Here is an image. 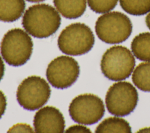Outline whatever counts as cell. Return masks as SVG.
I'll list each match as a JSON object with an SVG mask.
<instances>
[{"mask_svg":"<svg viewBox=\"0 0 150 133\" xmlns=\"http://www.w3.org/2000/svg\"><path fill=\"white\" fill-rule=\"evenodd\" d=\"M22 26L31 36L46 38L53 35L59 28L61 18L52 5L38 4L29 7L24 12Z\"/></svg>","mask_w":150,"mask_h":133,"instance_id":"obj_1","label":"cell"},{"mask_svg":"<svg viewBox=\"0 0 150 133\" xmlns=\"http://www.w3.org/2000/svg\"><path fill=\"white\" fill-rule=\"evenodd\" d=\"M33 42L25 30L14 28L8 30L1 43V53L9 65L20 66L30 59L33 51Z\"/></svg>","mask_w":150,"mask_h":133,"instance_id":"obj_2","label":"cell"},{"mask_svg":"<svg viewBox=\"0 0 150 133\" xmlns=\"http://www.w3.org/2000/svg\"><path fill=\"white\" fill-rule=\"evenodd\" d=\"M132 30L129 18L120 12L103 13L97 20L95 30L98 37L108 44H117L125 41Z\"/></svg>","mask_w":150,"mask_h":133,"instance_id":"obj_3","label":"cell"},{"mask_svg":"<svg viewBox=\"0 0 150 133\" xmlns=\"http://www.w3.org/2000/svg\"><path fill=\"white\" fill-rule=\"evenodd\" d=\"M100 66L103 74L108 79L121 81L128 78L133 72L135 60L126 47L114 46L105 52Z\"/></svg>","mask_w":150,"mask_h":133,"instance_id":"obj_4","label":"cell"},{"mask_svg":"<svg viewBox=\"0 0 150 133\" xmlns=\"http://www.w3.org/2000/svg\"><path fill=\"white\" fill-rule=\"evenodd\" d=\"M95 38L91 29L83 23H74L66 26L57 40L59 49L71 56L83 55L93 47Z\"/></svg>","mask_w":150,"mask_h":133,"instance_id":"obj_5","label":"cell"},{"mask_svg":"<svg viewBox=\"0 0 150 133\" xmlns=\"http://www.w3.org/2000/svg\"><path fill=\"white\" fill-rule=\"evenodd\" d=\"M105 100L110 114L124 117L135 110L138 101V94L135 87L129 82L119 81L110 87Z\"/></svg>","mask_w":150,"mask_h":133,"instance_id":"obj_6","label":"cell"},{"mask_svg":"<svg viewBox=\"0 0 150 133\" xmlns=\"http://www.w3.org/2000/svg\"><path fill=\"white\" fill-rule=\"evenodd\" d=\"M51 90L46 81L38 76L25 79L19 85L16 99L23 108L34 111L43 107L49 100Z\"/></svg>","mask_w":150,"mask_h":133,"instance_id":"obj_7","label":"cell"},{"mask_svg":"<svg viewBox=\"0 0 150 133\" xmlns=\"http://www.w3.org/2000/svg\"><path fill=\"white\" fill-rule=\"evenodd\" d=\"M69 112L74 121L88 125L96 124L103 118L105 108L99 97L87 93L76 97L69 105Z\"/></svg>","mask_w":150,"mask_h":133,"instance_id":"obj_8","label":"cell"},{"mask_svg":"<svg viewBox=\"0 0 150 133\" xmlns=\"http://www.w3.org/2000/svg\"><path fill=\"white\" fill-rule=\"evenodd\" d=\"M80 74L77 62L71 57L60 56L53 59L46 69V77L49 83L59 89L67 88L74 84Z\"/></svg>","mask_w":150,"mask_h":133,"instance_id":"obj_9","label":"cell"},{"mask_svg":"<svg viewBox=\"0 0 150 133\" xmlns=\"http://www.w3.org/2000/svg\"><path fill=\"white\" fill-rule=\"evenodd\" d=\"M35 131L38 133H62L65 128L62 113L53 106H45L39 110L33 119Z\"/></svg>","mask_w":150,"mask_h":133,"instance_id":"obj_10","label":"cell"},{"mask_svg":"<svg viewBox=\"0 0 150 133\" xmlns=\"http://www.w3.org/2000/svg\"><path fill=\"white\" fill-rule=\"evenodd\" d=\"M55 8L63 17L76 19L85 12L87 0H53Z\"/></svg>","mask_w":150,"mask_h":133,"instance_id":"obj_11","label":"cell"},{"mask_svg":"<svg viewBox=\"0 0 150 133\" xmlns=\"http://www.w3.org/2000/svg\"><path fill=\"white\" fill-rule=\"evenodd\" d=\"M25 0H0V21L12 22L25 12Z\"/></svg>","mask_w":150,"mask_h":133,"instance_id":"obj_12","label":"cell"},{"mask_svg":"<svg viewBox=\"0 0 150 133\" xmlns=\"http://www.w3.org/2000/svg\"><path fill=\"white\" fill-rule=\"evenodd\" d=\"M131 48L136 58L150 62V32H143L137 35L131 42Z\"/></svg>","mask_w":150,"mask_h":133,"instance_id":"obj_13","label":"cell"},{"mask_svg":"<svg viewBox=\"0 0 150 133\" xmlns=\"http://www.w3.org/2000/svg\"><path fill=\"white\" fill-rule=\"evenodd\" d=\"M97 133L101 132H131V127L125 120L117 117H111L104 120L97 127Z\"/></svg>","mask_w":150,"mask_h":133,"instance_id":"obj_14","label":"cell"},{"mask_svg":"<svg viewBox=\"0 0 150 133\" xmlns=\"http://www.w3.org/2000/svg\"><path fill=\"white\" fill-rule=\"evenodd\" d=\"M132 80L141 91L150 92V62L141 63L134 69Z\"/></svg>","mask_w":150,"mask_h":133,"instance_id":"obj_15","label":"cell"},{"mask_svg":"<svg viewBox=\"0 0 150 133\" xmlns=\"http://www.w3.org/2000/svg\"><path fill=\"white\" fill-rule=\"evenodd\" d=\"M122 9L135 16H141L150 12V0H119Z\"/></svg>","mask_w":150,"mask_h":133,"instance_id":"obj_16","label":"cell"},{"mask_svg":"<svg viewBox=\"0 0 150 133\" xmlns=\"http://www.w3.org/2000/svg\"><path fill=\"white\" fill-rule=\"evenodd\" d=\"M119 0H87L90 8L96 13H105L112 10Z\"/></svg>","mask_w":150,"mask_h":133,"instance_id":"obj_17","label":"cell"},{"mask_svg":"<svg viewBox=\"0 0 150 133\" xmlns=\"http://www.w3.org/2000/svg\"><path fill=\"white\" fill-rule=\"evenodd\" d=\"M30 125L25 123H18L11 127L8 132H34Z\"/></svg>","mask_w":150,"mask_h":133,"instance_id":"obj_18","label":"cell"},{"mask_svg":"<svg viewBox=\"0 0 150 133\" xmlns=\"http://www.w3.org/2000/svg\"><path fill=\"white\" fill-rule=\"evenodd\" d=\"M69 133H89L91 132L90 129L83 125H74L69 127L66 131Z\"/></svg>","mask_w":150,"mask_h":133,"instance_id":"obj_19","label":"cell"},{"mask_svg":"<svg viewBox=\"0 0 150 133\" xmlns=\"http://www.w3.org/2000/svg\"><path fill=\"white\" fill-rule=\"evenodd\" d=\"M7 105L6 98L4 93L0 90V118L2 117L6 110Z\"/></svg>","mask_w":150,"mask_h":133,"instance_id":"obj_20","label":"cell"},{"mask_svg":"<svg viewBox=\"0 0 150 133\" xmlns=\"http://www.w3.org/2000/svg\"><path fill=\"white\" fill-rule=\"evenodd\" d=\"M5 71V66L2 57L0 56V81L2 79Z\"/></svg>","mask_w":150,"mask_h":133,"instance_id":"obj_21","label":"cell"},{"mask_svg":"<svg viewBox=\"0 0 150 133\" xmlns=\"http://www.w3.org/2000/svg\"><path fill=\"white\" fill-rule=\"evenodd\" d=\"M145 22L146 26L150 29V12L148 13V14L146 15L145 18Z\"/></svg>","mask_w":150,"mask_h":133,"instance_id":"obj_22","label":"cell"},{"mask_svg":"<svg viewBox=\"0 0 150 133\" xmlns=\"http://www.w3.org/2000/svg\"><path fill=\"white\" fill-rule=\"evenodd\" d=\"M138 132H150V127H148V128H142L141 129H140Z\"/></svg>","mask_w":150,"mask_h":133,"instance_id":"obj_23","label":"cell"},{"mask_svg":"<svg viewBox=\"0 0 150 133\" xmlns=\"http://www.w3.org/2000/svg\"><path fill=\"white\" fill-rule=\"evenodd\" d=\"M26 1H29V2H39L43 1L45 0H26Z\"/></svg>","mask_w":150,"mask_h":133,"instance_id":"obj_24","label":"cell"}]
</instances>
